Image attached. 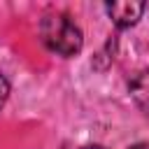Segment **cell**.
I'll return each instance as SVG.
<instances>
[{
  "mask_svg": "<svg viewBox=\"0 0 149 149\" xmlns=\"http://www.w3.org/2000/svg\"><path fill=\"white\" fill-rule=\"evenodd\" d=\"M40 40L49 51L63 58L77 56L84 47V35L79 26L65 12H47L40 19Z\"/></svg>",
  "mask_w": 149,
  "mask_h": 149,
  "instance_id": "1",
  "label": "cell"
},
{
  "mask_svg": "<svg viewBox=\"0 0 149 149\" xmlns=\"http://www.w3.org/2000/svg\"><path fill=\"white\" fill-rule=\"evenodd\" d=\"M130 98L149 116V68L133 77V81H130Z\"/></svg>",
  "mask_w": 149,
  "mask_h": 149,
  "instance_id": "3",
  "label": "cell"
},
{
  "mask_svg": "<svg viewBox=\"0 0 149 149\" xmlns=\"http://www.w3.org/2000/svg\"><path fill=\"white\" fill-rule=\"evenodd\" d=\"M9 91H12V86H9V79L0 72V109L5 107V102H7V98H9Z\"/></svg>",
  "mask_w": 149,
  "mask_h": 149,
  "instance_id": "4",
  "label": "cell"
},
{
  "mask_svg": "<svg viewBox=\"0 0 149 149\" xmlns=\"http://www.w3.org/2000/svg\"><path fill=\"white\" fill-rule=\"evenodd\" d=\"M81 149H102V147H98V144H88V147H81Z\"/></svg>",
  "mask_w": 149,
  "mask_h": 149,
  "instance_id": "6",
  "label": "cell"
},
{
  "mask_svg": "<svg viewBox=\"0 0 149 149\" xmlns=\"http://www.w3.org/2000/svg\"><path fill=\"white\" fill-rule=\"evenodd\" d=\"M130 149H149V142H137V144H133Z\"/></svg>",
  "mask_w": 149,
  "mask_h": 149,
  "instance_id": "5",
  "label": "cell"
},
{
  "mask_svg": "<svg viewBox=\"0 0 149 149\" xmlns=\"http://www.w3.org/2000/svg\"><path fill=\"white\" fill-rule=\"evenodd\" d=\"M147 5L137 2V0H119V2H105V12L112 19V23L116 28H130L135 26L142 14H144Z\"/></svg>",
  "mask_w": 149,
  "mask_h": 149,
  "instance_id": "2",
  "label": "cell"
}]
</instances>
